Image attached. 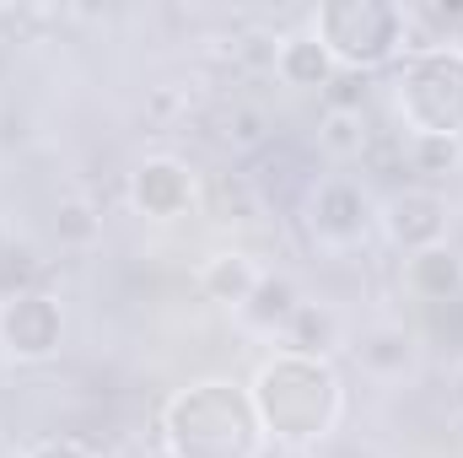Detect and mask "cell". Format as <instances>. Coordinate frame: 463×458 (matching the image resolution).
I'll list each match as a JSON object with an SVG mask.
<instances>
[{
	"label": "cell",
	"instance_id": "obj_15",
	"mask_svg": "<svg viewBox=\"0 0 463 458\" xmlns=\"http://www.w3.org/2000/svg\"><path fill=\"white\" fill-rule=\"evenodd\" d=\"M297 302H302V297H297V286H291L286 275H264L259 291H253V302H248L242 313H248L253 324H264V329H286V319L297 313Z\"/></svg>",
	"mask_w": 463,
	"mask_h": 458
},
{
	"label": "cell",
	"instance_id": "obj_2",
	"mask_svg": "<svg viewBox=\"0 0 463 458\" xmlns=\"http://www.w3.org/2000/svg\"><path fill=\"white\" fill-rule=\"evenodd\" d=\"M162 443H167V458H259L264 432H259L253 399H242L237 383L211 377L167 399Z\"/></svg>",
	"mask_w": 463,
	"mask_h": 458
},
{
	"label": "cell",
	"instance_id": "obj_18",
	"mask_svg": "<svg viewBox=\"0 0 463 458\" xmlns=\"http://www.w3.org/2000/svg\"><path fill=\"white\" fill-rule=\"evenodd\" d=\"M329 114H361L366 103V71H335V81L324 87Z\"/></svg>",
	"mask_w": 463,
	"mask_h": 458
},
{
	"label": "cell",
	"instance_id": "obj_10",
	"mask_svg": "<svg viewBox=\"0 0 463 458\" xmlns=\"http://www.w3.org/2000/svg\"><path fill=\"white\" fill-rule=\"evenodd\" d=\"M335 54L318 43V33L307 27V33H286L280 38V54H275V76L286 81V87H313V92H324L329 81H335Z\"/></svg>",
	"mask_w": 463,
	"mask_h": 458
},
{
	"label": "cell",
	"instance_id": "obj_11",
	"mask_svg": "<svg viewBox=\"0 0 463 458\" xmlns=\"http://www.w3.org/2000/svg\"><path fill=\"white\" fill-rule=\"evenodd\" d=\"M404 286H410L420 302H458V291H463V259L448 248V243L420 248V253H410V264H404Z\"/></svg>",
	"mask_w": 463,
	"mask_h": 458
},
{
	"label": "cell",
	"instance_id": "obj_8",
	"mask_svg": "<svg viewBox=\"0 0 463 458\" xmlns=\"http://www.w3.org/2000/svg\"><path fill=\"white\" fill-rule=\"evenodd\" d=\"M129 195H135V205H140L146 216L178 222V216H189V205L200 200V184H194V173H189L178 157H146V162L135 167V178H129Z\"/></svg>",
	"mask_w": 463,
	"mask_h": 458
},
{
	"label": "cell",
	"instance_id": "obj_25",
	"mask_svg": "<svg viewBox=\"0 0 463 458\" xmlns=\"http://www.w3.org/2000/svg\"><path fill=\"white\" fill-rule=\"evenodd\" d=\"M0 453H5V443H0Z\"/></svg>",
	"mask_w": 463,
	"mask_h": 458
},
{
	"label": "cell",
	"instance_id": "obj_7",
	"mask_svg": "<svg viewBox=\"0 0 463 458\" xmlns=\"http://www.w3.org/2000/svg\"><path fill=\"white\" fill-rule=\"evenodd\" d=\"M377 222H383V232H388L393 248L420 253V248H437V243L448 237V200H442L437 189L410 184V189H393V195L383 200Z\"/></svg>",
	"mask_w": 463,
	"mask_h": 458
},
{
	"label": "cell",
	"instance_id": "obj_16",
	"mask_svg": "<svg viewBox=\"0 0 463 458\" xmlns=\"http://www.w3.org/2000/svg\"><path fill=\"white\" fill-rule=\"evenodd\" d=\"M318 146L335 157H366V119L361 114H329L318 129Z\"/></svg>",
	"mask_w": 463,
	"mask_h": 458
},
{
	"label": "cell",
	"instance_id": "obj_12",
	"mask_svg": "<svg viewBox=\"0 0 463 458\" xmlns=\"http://www.w3.org/2000/svg\"><path fill=\"white\" fill-rule=\"evenodd\" d=\"M280 335H286V350H297V356H329L340 345V319L318 302H297V313L286 319Z\"/></svg>",
	"mask_w": 463,
	"mask_h": 458
},
{
	"label": "cell",
	"instance_id": "obj_22",
	"mask_svg": "<svg viewBox=\"0 0 463 458\" xmlns=\"http://www.w3.org/2000/svg\"><path fill=\"white\" fill-rule=\"evenodd\" d=\"M22 458H92L81 443H38V448H27Z\"/></svg>",
	"mask_w": 463,
	"mask_h": 458
},
{
	"label": "cell",
	"instance_id": "obj_4",
	"mask_svg": "<svg viewBox=\"0 0 463 458\" xmlns=\"http://www.w3.org/2000/svg\"><path fill=\"white\" fill-rule=\"evenodd\" d=\"M404 27H410L404 11L383 5V0H335V5L313 11V33L335 54L340 71H372V65L393 60Z\"/></svg>",
	"mask_w": 463,
	"mask_h": 458
},
{
	"label": "cell",
	"instance_id": "obj_23",
	"mask_svg": "<svg viewBox=\"0 0 463 458\" xmlns=\"http://www.w3.org/2000/svg\"><path fill=\"white\" fill-rule=\"evenodd\" d=\"M453 399H458V405H463V372H458V388H453Z\"/></svg>",
	"mask_w": 463,
	"mask_h": 458
},
{
	"label": "cell",
	"instance_id": "obj_19",
	"mask_svg": "<svg viewBox=\"0 0 463 458\" xmlns=\"http://www.w3.org/2000/svg\"><path fill=\"white\" fill-rule=\"evenodd\" d=\"M458 162V140H410V167L415 173H448Z\"/></svg>",
	"mask_w": 463,
	"mask_h": 458
},
{
	"label": "cell",
	"instance_id": "obj_9",
	"mask_svg": "<svg viewBox=\"0 0 463 458\" xmlns=\"http://www.w3.org/2000/svg\"><path fill=\"white\" fill-rule=\"evenodd\" d=\"M259 281H264V270H259V259L242 253V248H222V253H211V259L200 264V291H205L211 302H222V308H248L253 291H259Z\"/></svg>",
	"mask_w": 463,
	"mask_h": 458
},
{
	"label": "cell",
	"instance_id": "obj_14",
	"mask_svg": "<svg viewBox=\"0 0 463 458\" xmlns=\"http://www.w3.org/2000/svg\"><path fill=\"white\" fill-rule=\"evenodd\" d=\"M355 350H361V361H366L372 372H404L410 356H415V340L404 335V324H377V329L361 335Z\"/></svg>",
	"mask_w": 463,
	"mask_h": 458
},
{
	"label": "cell",
	"instance_id": "obj_5",
	"mask_svg": "<svg viewBox=\"0 0 463 458\" xmlns=\"http://www.w3.org/2000/svg\"><path fill=\"white\" fill-rule=\"evenodd\" d=\"M60 335H65V319H60L54 297L22 291V297L0 302V345L11 361H49L60 350Z\"/></svg>",
	"mask_w": 463,
	"mask_h": 458
},
{
	"label": "cell",
	"instance_id": "obj_13",
	"mask_svg": "<svg viewBox=\"0 0 463 458\" xmlns=\"http://www.w3.org/2000/svg\"><path fill=\"white\" fill-rule=\"evenodd\" d=\"M200 195L211 200V216H216V222H253L259 205H264L248 173H222V178H211Z\"/></svg>",
	"mask_w": 463,
	"mask_h": 458
},
{
	"label": "cell",
	"instance_id": "obj_1",
	"mask_svg": "<svg viewBox=\"0 0 463 458\" xmlns=\"http://www.w3.org/2000/svg\"><path fill=\"white\" fill-rule=\"evenodd\" d=\"M253 410L280 443H324L345 415V388L324 356L280 350L253 377Z\"/></svg>",
	"mask_w": 463,
	"mask_h": 458
},
{
	"label": "cell",
	"instance_id": "obj_21",
	"mask_svg": "<svg viewBox=\"0 0 463 458\" xmlns=\"http://www.w3.org/2000/svg\"><path fill=\"white\" fill-rule=\"evenodd\" d=\"M232 54H237L242 65H253V71H275V54H280V38H269V33H242V38L232 43Z\"/></svg>",
	"mask_w": 463,
	"mask_h": 458
},
{
	"label": "cell",
	"instance_id": "obj_20",
	"mask_svg": "<svg viewBox=\"0 0 463 458\" xmlns=\"http://www.w3.org/2000/svg\"><path fill=\"white\" fill-rule=\"evenodd\" d=\"M264 129H269V124H264V114H259V109H232L222 135H227L237 151H253V146H264Z\"/></svg>",
	"mask_w": 463,
	"mask_h": 458
},
{
	"label": "cell",
	"instance_id": "obj_17",
	"mask_svg": "<svg viewBox=\"0 0 463 458\" xmlns=\"http://www.w3.org/2000/svg\"><path fill=\"white\" fill-rule=\"evenodd\" d=\"M54 237L71 243V248H87V243L98 237V211H92L87 200H60V211H54Z\"/></svg>",
	"mask_w": 463,
	"mask_h": 458
},
{
	"label": "cell",
	"instance_id": "obj_6",
	"mask_svg": "<svg viewBox=\"0 0 463 458\" xmlns=\"http://www.w3.org/2000/svg\"><path fill=\"white\" fill-rule=\"evenodd\" d=\"M302 211H307V227L318 232L324 243H335V248L361 243L366 227H372V200L350 178H318V184H307Z\"/></svg>",
	"mask_w": 463,
	"mask_h": 458
},
{
	"label": "cell",
	"instance_id": "obj_3",
	"mask_svg": "<svg viewBox=\"0 0 463 458\" xmlns=\"http://www.w3.org/2000/svg\"><path fill=\"white\" fill-rule=\"evenodd\" d=\"M393 103L410 124V140H458L463 135V49L420 43L404 54Z\"/></svg>",
	"mask_w": 463,
	"mask_h": 458
},
{
	"label": "cell",
	"instance_id": "obj_24",
	"mask_svg": "<svg viewBox=\"0 0 463 458\" xmlns=\"http://www.w3.org/2000/svg\"><path fill=\"white\" fill-rule=\"evenodd\" d=\"M453 43H458V49H463V27H458V38H453Z\"/></svg>",
	"mask_w": 463,
	"mask_h": 458
}]
</instances>
